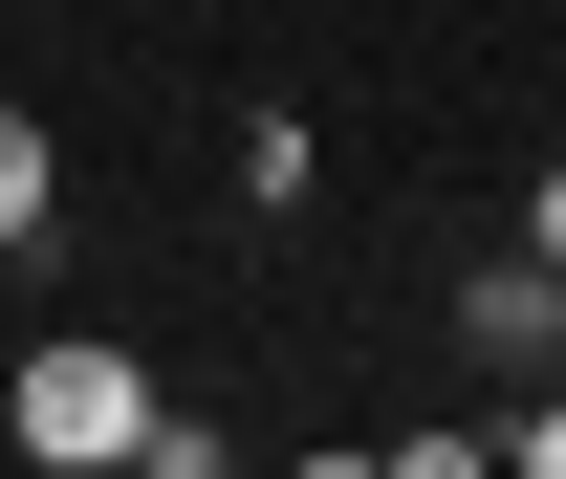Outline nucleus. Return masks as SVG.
Masks as SVG:
<instances>
[{
  "instance_id": "obj_3",
  "label": "nucleus",
  "mask_w": 566,
  "mask_h": 479,
  "mask_svg": "<svg viewBox=\"0 0 566 479\" xmlns=\"http://www.w3.org/2000/svg\"><path fill=\"white\" fill-rule=\"evenodd\" d=\"M44 218H66V132H44V110H0V262H22Z\"/></svg>"
},
{
  "instance_id": "obj_1",
  "label": "nucleus",
  "mask_w": 566,
  "mask_h": 479,
  "mask_svg": "<svg viewBox=\"0 0 566 479\" xmlns=\"http://www.w3.org/2000/svg\"><path fill=\"white\" fill-rule=\"evenodd\" d=\"M0 436H22L44 479H109V458H153V371L66 327V348H22V393H0Z\"/></svg>"
},
{
  "instance_id": "obj_5",
  "label": "nucleus",
  "mask_w": 566,
  "mask_h": 479,
  "mask_svg": "<svg viewBox=\"0 0 566 479\" xmlns=\"http://www.w3.org/2000/svg\"><path fill=\"white\" fill-rule=\"evenodd\" d=\"M523 240H545V262H566V175H545V197H523Z\"/></svg>"
},
{
  "instance_id": "obj_4",
  "label": "nucleus",
  "mask_w": 566,
  "mask_h": 479,
  "mask_svg": "<svg viewBox=\"0 0 566 479\" xmlns=\"http://www.w3.org/2000/svg\"><path fill=\"white\" fill-rule=\"evenodd\" d=\"M501 458H523V479H566V414H501Z\"/></svg>"
},
{
  "instance_id": "obj_2",
  "label": "nucleus",
  "mask_w": 566,
  "mask_h": 479,
  "mask_svg": "<svg viewBox=\"0 0 566 479\" xmlns=\"http://www.w3.org/2000/svg\"><path fill=\"white\" fill-rule=\"evenodd\" d=\"M480 348H501V371H566V262H545V240L480 283Z\"/></svg>"
}]
</instances>
